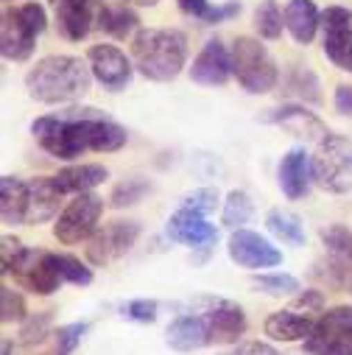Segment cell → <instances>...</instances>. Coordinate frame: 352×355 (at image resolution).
I'll use <instances>...</instances> for the list:
<instances>
[{
	"label": "cell",
	"mask_w": 352,
	"mask_h": 355,
	"mask_svg": "<svg viewBox=\"0 0 352 355\" xmlns=\"http://www.w3.org/2000/svg\"><path fill=\"white\" fill-rule=\"evenodd\" d=\"M0 263H3V275H12L23 288H28L31 294L39 297H51L62 288V277L56 275V269L48 260V252L39 249H28L23 246L17 238L3 235L0 241Z\"/></svg>",
	"instance_id": "277c9868"
},
{
	"label": "cell",
	"mask_w": 352,
	"mask_h": 355,
	"mask_svg": "<svg viewBox=\"0 0 352 355\" xmlns=\"http://www.w3.org/2000/svg\"><path fill=\"white\" fill-rule=\"evenodd\" d=\"M165 235L176 243H185V246H193V249H210L218 241V230L202 213H196L191 207H179L168 218Z\"/></svg>",
	"instance_id": "2e32d148"
},
{
	"label": "cell",
	"mask_w": 352,
	"mask_h": 355,
	"mask_svg": "<svg viewBox=\"0 0 352 355\" xmlns=\"http://www.w3.org/2000/svg\"><path fill=\"white\" fill-rule=\"evenodd\" d=\"M3 355H12V341H3Z\"/></svg>",
	"instance_id": "ee69618b"
},
{
	"label": "cell",
	"mask_w": 352,
	"mask_h": 355,
	"mask_svg": "<svg viewBox=\"0 0 352 355\" xmlns=\"http://www.w3.org/2000/svg\"><path fill=\"white\" fill-rule=\"evenodd\" d=\"M335 110L341 115H352V84H341L335 90Z\"/></svg>",
	"instance_id": "60d3db41"
},
{
	"label": "cell",
	"mask_w": 352,
	"mask_h": 355,
	"mask_svg": "<svg viewBox=\"0 0 352 355\" xmlns=\"http://www.w3.org/2000/svg\"><path fill=\"white\" fill-rule=\"evenodd\" d=\"M252 286L269 297H288V294L299 291V280L291 275H257V277H252Z\"/></svg>",
	"instance_id": "d6a6232c"
},
{
	"label": "cell",
	"mask_w": 352,
	"mask_h": 355,
	"mask_svg": "<svg viewBox=\"0 0 352 355\" xmlns=\"http://www.w3.org/2000/svg\"><path fill=\"white\" fill-rule=\"evenodd\" d=\"M308 355H352V308H330L305 338Z\"/></svg>",
	"instance_id": "9c48e42d"
},
{
	"label": "cell",
	"mask_w": 352,
	"mask_h": 355,
	"mask_svg": "<svg viewBox=\"0 0 352 355\" xmlns=\"http://www.w3.org/2000/svg\"><path fill=\"white\" fill-rule=\"evenodd\" d=\"M316 322L310 316H299L294 311H277L272 313L266 322H263V333H266L272 341H305L313 333Z\"/></svg>",
	"instance_id": "603a6c76"
},
{
	"label": "cell",
	"mask_w": 352,
	"mask_h": 355,
	"mask_svg": "<svg viewBox=\"0 0 352 355\" xmlns=\"http://www.w3.org/2000/svg\"><path fill=\"white\" fill-rule=\"evenodd\" d=\"M51 322V311H45V313H39V319H31L26 327H23V341L26 344H34V341H42L45 336V324Z\"/></svg>",
	"instance_id": "ab89813d"
},
{
	"label": "cell",
	"mask_w": 352,
	"mask_h": 355,
	"mask_svg": "<svg viewBox=\"0 0 352 355\" xmlns=\"http://www.w3.org/2000/svg\"><path fill=\"white\" fill-rule=\"evenodd\" d=\"M0 319H3L6 324L9 322H26V313H28V308H26V300L15 291V288H9V286H3L0 288Z\"/></svg>",
	"instance_id": "836d02e7"
},
{
	"label": "cell",
	"mask_w": 352,
	"mask_h": 355,
	"mask_svg": "<svg viewBox=\"0 0 352 355\" xmlns=\"http://www.w3.org/2000/svg\"><path fill=\"white\" fill-rule=\"evenodd\" d=\"M98 26H101L107 34L123 40V37H129V34L137 31L140 17H137L132 9H126V6H101V9H98Z\"/></svg>",
	"instance_id": "83f0119b"
},
{
	"label": "cell",
	"mask_w": 352,
	"mask_h": 355,
	"mask_svg": "<svg viewBox=\"0 0 352 355\" xmlns=\"http://www.w3.org/2000/svg\"><path fill=\"white\" fill-rule=\"evenodd\" d=\"M277 176H280V191H283L291 202L305 199L308 191H310V182H313V162H310V157L305 154V148H291V151L280 159Z\"/></svg>",
	"instance_id": "d6986e66"
},
{
	"label": "cell",
	"mask_w": 352,
	"mask_h": 355,
	"mask_svg": "<svg viewBox=\"0 0 352 355\" xmlns=\"http://www.w3.org/2000/svg\"><path fill=\"white\" fill-rule=\"evenodd\" d=\"M232 73L238 76V84L252 96L272 93L277 87V81H280L277 62L272 59L266 45H260V40H254V37H238L235 40V45H232Z\"/></svg>",
	"instance_id": "5b68a950"
},
{
	"label": "cell",
	"mask_w": 352,
	"mask_h": 355,
	"mask_svg": "<svg viewBox=\"0 0 352 355\" xmlns=\"http://www.w3.org/2000/svg\"><path fill=\"white\" fill-rule=\"evenodd\" d=\"M283 26H285V15L280 12L277 0H263L254 9V28L263 40H277L283 34Z\"/></svg>",
	"instance_id": "f546056e"
},
{
	"label": "cell",
	"mask_w": 352,
	"mask_h": 355,
	"mask_svg": "<svg viewBox=\"0 0 352 355\" xmlns=\"http://www.w3.org/2000/svg\"><path fill=\"white\" fill-rule=\"evenodd\" d=\"M263 121L266 123H277L283 126L285 132H291L294 137H305V140H324L330 135V129L313 115L308 112L305 107H277V110H269L266 115H263Z\"/></svg>",
	"instance_id": "ffe728a7"
},
{
	"label": "cell",
	"mask_w": 352,
	"mask_h": 355,
	"mask_svg": "<svg viewBox=\"0 0 352 355\" xmlns=\"http://www.w3.org/2000/svg\"><path fill=\"white\" fill-rule=\"evenodd\" d=\"M322 241L327 246V252L341 263V266H352V232L341 224H333L327 230H322Z\"/></svg>",
	"instance_id": "1f68e13d"
},
{
	"label": "cell",
	"mask_w": 352,
	"mask_h": 355,
	"mask_svg": "<svg viewBox=\"0 0 352 355\" xmlns=\"http://www.w3.org/2000/svg\"><path fill=\"white\" fill-rule=\"evenodd\" d=\"M39 146L56 159H76L84 151H118L129 135L93 107H73L56 115H42L31 123Z\"/></svg>",
	"instance_id": "6da1fadb"
},
{
	"label": "cell",
	"mask_w": 352,
	"mask_h": 355,
	"mask_svg": "<svg viewBox=\"0 0 352 355\" xmlns=\"http://www.w3.org/2000/svg\"><path fill=\"white\" fill-rule=\"evenodd\" d=\"M109 176V171L104 165H96V162H84V165H70V168H62L56 176H53V185L59 188V193H90L93 188H98L104 180Z\"/></svg>",
	"instance_id": "7402d4cb"
},
{
	"label": "cell",
	"mask_w": 352,
	"mask_h": 355,
	"mask_svg": "<svg viewBox=\"0 0 352 355\" xmlns=\"http://www.w3.org/2000/svg\"><path fill=\"white\" fill-rule=\"evenodd\" d=\"M121 311H123V316L132 319V322L151 324V322H157V311H159V305H157L154 300H132V302H126Z\"/></svg>",
	"instance_id": "8d00e7d4"
},
{
	"label": "cell",
	"mask_w": 352,
	"mask_h": 355,
	"mask_svg": "<svg viewBox=\"0 0 352 355\" xmlns=\"http://www.w3.org/2000/svg\"><path fill=\"white\" fill-rule=\"evenodd\" d=\"M322 26V15L313 0H288L285 6V28L299 45H310Z\"/></svg>",
	"instance_id": "cb8c5ba5"
},
{
	"label": "cell",
	"mask_w": 352,
	"mask_h": 355,
	"mask_svg": "<svg viewBox=\"0 0 352 355\" xmlns=\"http://www.w3.org/2000/svg\"><path fill=\"white\" fill-rule=\"evenodd\" d=\"M62 202L59 188L53 185V176H37L28 182V213L26 224H45L56 216Z\"/></svg>",
	"instance_id": "44dd1931"
},
{
	"label": "cell",
	"mask_w": 352,
	"mask_h": 355,
	"mask_svg": "<svg viewBox=\"0 0 352 355\" xmlns=\"http://www.w3.org/2000/svg\"><path fill=\"white\" fill-rule=\"evenodd\" d=\"M324 53L338 67L352 73V12L344 6H327L322 12Z\"/></svg>",
	"instance_id": "30bf717a"
},
{
	"label": "cell",
	"mask_w": 352,
	"mask_h": 355,
	"mask_svg": "<svg viewBox=\"0 0 352 355\" xmlns=\"http://www.w3.org/2000/svg\"><path fill=\"white\" fill-rule=\"evenodd\" d=\"M227 252L232 263L243 266V269H274L283 263V252L252 230H235L229 235Z\"/></svg>",
	"instance_id": "4fadbf2b"
},
{
	"label": "cell",
	"mask_w": 352,
	"mask_h": 355,
	"mask_svg": "<svg viewBox=\"0 0 352 355\" xmlns=\"http://www.w3.org/2000/svg\"><path fill=\"white\" fill-rule=\"evenodd\" d=\"M266 227L272 230V235H277L283 243L288 246H305V227H302V218L288 213V210H272L266 216Z\"/></svg>",
	"instance_id": "484cf974"
},
{
	"label": "cell",
	"mask_w": 352,
	"mask_h": 355,
	"mask_svg": "<svg viewBox=\"0 0 352 355\" xmlns=\"http://www.w3.org/2000/svg\"><path fill=\"white\" fill-rule=\"evenodd\" d=\"M93 70L90 62H81L78 56H45L39 59L28 76H26V90L39 104H70L90 93Z\"/></svg>",
	"instance_id": "7a4b0ae2"
},
{
	"label": "cell",
	"mask_w": 352,
	"mask_h": 355,
	"mask_svg": "<svg viewBox=\"0 0 352 355\" xmlns=\"http://www.w3.org/2000/svg\"><path fill=\"white\" fill-rule=\"evenodd\" d=\"M28 213V182L17 176H3L0 180V216L3 224H26Z\"/></svg>",
	"instance_id": "d4e9b609"
},
{
	"label": "cell",
	"mask_w": 352,
	"mask_h": 355,
	"mask_svg": "<svg viewBox=\"0 0 352 355\" xmlns=\"http://www.w3.org/2000/svg\"><path fill=\"white\" fill-rule=\"evenodd\" d=\"M134 67L151 81H173L188 59V40L176 28H140L132 40Z\"/></svg>",
	"instance_id": "3957f363"
},
{
	"label": "cell",
	"mask_w": 352,
	"mask_h": 355,
	"mask_svg": "<svg viewBox=\"0 0 352 355\" xmlns=\"http://www.w3.org/2000/svg\"><path fill=\"white\" fill-rule=\"evenodd\" d=\"M51 9L56 15L59 34L70 42H81L98 23V0H51Z\"/></svg>",
	"instance_id": "9a60e30c"
},
{
	"label": "cell",
	"mask_w": 352,
	"mask_h": 355,
	"mask_svg": "<svg viewBox=\"0 0 352 355\" xmlns=\"http://www.w3.org/2000/svg\"><path fill=\"white\" fill-rule=\"evenodd\" d=\"M196 305L207 316L213 344H238V338L246 333V313L238 302L221 297H202L196 300Z\"/></svg>",
	"instance_id": "7c38bea8"
},
{
	"label": "cell",
	"mask_w": 352,
	"mask_h": 355,
	"mask_svg": "<svg viewBox=\"0 0 352 355\" xmlns=\"http://www.w3.org/2000/svg\"><path fill=\"white\" fill-rule=\"evenodd\" d=\"M132 3H134V6H154L157 0H132Z\"/></svg>",
	"instance_id": "7bdbcfd3"
},
{
	"label": "cell",
	"mask_w": 352,
	"mask_h": 355,
	"mask_svg": "<svg viewBox=\"0 0 352 355\" xmlns=\"http://www.w3.org/2000/svg\"><path fill=\"white\" fill-rule=\"evenodd\" d=\"M229 76H232V53L227 51L224 42L210 40L199 51V56L193 59L191 78L196 84H204V87H221L229 81Z\"/></svg>",
	"instance_id": "ac0fdd59"
},
{
	"label": "cell",
	"mask_w": 352,
	"mask_h": 355,
	"mask_svg": "<svg viewBox=\"0 0 352 355\" xmlns=\"http://www.w3.org/2000/svg\"><path fill=\"white\" fill-rule=\"evenodd\" d=\"M87 62H90L93 78L109 93H121L126 90V84L132 81V62L126 59V53L115 45H93L90 53H87Z\"/></svg>",
	"instance_id": "5bb4252c"
},
{
	"label": "cell",
	"mask_w": 352,
	"mask_h": 355,
	"mask_svg": "<svg viewBox=\"0 0 352 355\" xmlns=\"http://www.w3.org/2000/svg\"><path fill=\"white\" fill-rule=\"evenodd\" d=\"M215 205H218V193H215L213 188L193 191V193H188V196L182 199V207H191V210H196V213H202V216L213 213V210H215Z\"/></svg>",
	"instance_id": "74e56055"
},
{
	"label": "cell",
	"mask_w": 352,
	"mask_h": 355,
	"mask_svg": "<svg viewBox=\"0 0 352 355\" xmlns=\"http://www.w3.org/2000/svg\"><path fill=\"white\" fill-rule=\"evenodd\" d=\"M48 260L56 269V275L64 280V283H73V286H90L93 283V269L73 257V254H59V252H48Z\"/></svg>",
	"instance_id": "f1b7e54d"
},
{
	"label": "cell",
	"mask_w": 352,
	"mask_h": 355,
	"mask_svg": "<svg viewBox=\"0 0 352 355\" xmlns=\"http://www.w3.org/2000/svg\"><path fill=\"white\" fill-rule=\"evenodd\" d=\"M224 355H283V352L274 349V347L266 344V341H243V344H238L235 349H229V352H224Z\"/></svg>",
	"instance_id": "f35d334b"
},
{
	"label": "cell",
	"mask_w": 352,
	"mask_h": 355,
	"mask_svg": "<svg viewBox=\"0 0 352 355\" xmlns=\"http://www.w3.org/2000/svg\"><path fill=\"white\" fill-rule=\"evenodd\" d=\"M252 199H249V193L246 191H232L229 196H227V202H224V213H221V221H224V227H229V230H243V224H249V218H252Z\"/></svg>",
	"instance_id": "4dcf8cb0"
},
{
	"label": "cell",
	"mask_w": 352,
	"mask_h": 355,
	"mask_svg": "<svg viewBox=\"0 0 352 355\" xmlns=\"http://www.w3.org/2000/svg\"><path fill=\"white\" fill-rule=\"evenodd\" d=\"M104 213V199L96 193H76V199L62 210L53 224V235L64 246H76L96 235V227Z\"/></svg>",
	"instance_id": "ba28073f"
},
{
	"label": "cell",
	"mask_w": 352,
	"mask_h": 355,
	"mask_svg": "<svg viewBox=\"0 0 352 355\" xmlns=\"http://www.w3.org/2000/svg\"><path fill=\"white\" fill-rule=\"evenodd\" d=\"M322 305H324V300H322V294L319 291H305V294H299L297 297V308H313V311H322Z\"/></svg>",
	"instance_id": "b9f144b4"
},
{
	"label": "cell",
	"mask_w": 352,
	"mask_h": 355,
	"mask_svg": "<svg viewBox=\"0 0 352 355\" xmlns=\"http://www.w3.org/2000/svg\"><path fill=\"white\" fill-rule=\"evenodd\" d=\"M87 330H90V324H84V322L62 324V327L53 333V338H56V355H70V352L81 344V338H84Z\"/></svg>",
	"instance_id": "e575fe53"
},
{
	"label": "cell",
	"mask_w": 352,
	"mask_h": 355,
	"mask_svg": "<svg viewBox=\"0 0 352 355\" xmlns=\"http://www.w3.org/2000/svg\"><path fill=\"white\" fill-rule=\"evenodd\" d=\"M313 162V182L327 193H349L352 191V140L341 135H327Z\"/></svg>",
	"instance_id": "52a82bcc"
},
{
	"label": "cell",
	"mask_w": 352,
	"mask_h": 355,
	"mask_svg": "<svg viewBox=\"0 0 352 355\" xmlns=\"http://www.w3.org/2000/svg\"><path fill=\"white\" fill-rule=\"evenodd\" d=\"M140 238V224L137 221H109L104 224L87 246V257L96 266H107L118 257H123Z\"/></svg>",
	"instance_id": "8fae6325"
},
{
	"label": "cell",
	"mask_w": 352,
	"mask_h": 355,
	"mask_svg": "<svg viewBox=\"0 0 352 355\" xmlns=\"http://www.w3.org/2000/svg\"><path fill=\"white\" fill-rule=\"evenodd\" d=\"M48 15L39 3H23L17 9L3 12L0 23V51L9 62H26L34 53L37 37L45 31Z\"/></svg>",
	"instance_id": "8992f818"
},
{
	"label": "cell",
	"mask_w": 352,
	"mask_h": 355,
	"mask_svg": "<svg viewBox=\"0 0 352 355\" xmlns=\"http://www.w3.org/2000/svg\"><path fill=\"white\" fill-rule=\"evenodd\" d=\"M176 3H179V9L188 17H196L204 26H215V23H224V20H232L240 15V3H224L215 9L207 3V0H176Z\"/></svg>",
	"instance_id": "4316f807"
},
{
	"label": "cell",
	"mask_w": 352,
	"mask_h": 355,
	"mask_svg": "<svg viewBox=\"0 0 352 355\" xmlns=\"http://www.w3.org/2000/svg\"><path fill=\"white\" fill-rule=\"evenodd\" d=\"M165 341H168V347L176 349V352H193V349L213 347V336H210L207 316H204L202 311L176 316V319L168 324V330H165Z\"/></svg>",
	"instance_id": "e0dca14e"
},
{
	"label": "cell",
	"mask_w": 352,
	"mask_h": 355,
	"mask_svg": "<svg viewBox=\"0 0 352 355\" xmlns=\"http://www.w3.org/2000/svg\"><path fill=\"white\" fill-rule=\"evenodd\" d=\"M148 191H151L148 182H143V180H129V182H123V185L115 188V193H112V207H132V205H137Z\"/></svg>",
	"instance_id": "d590c367"
}]
</instances>
